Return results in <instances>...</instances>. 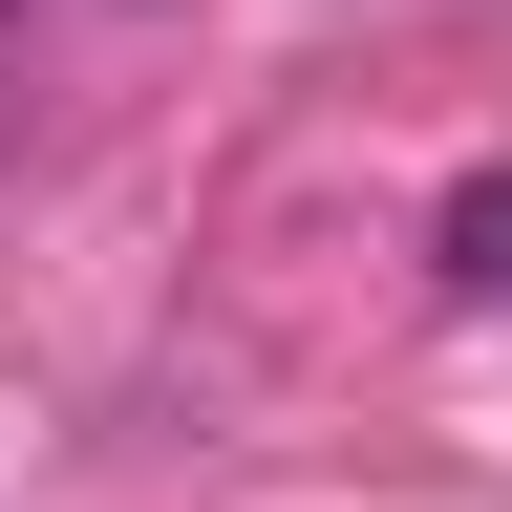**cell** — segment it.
<instances>
[{"label": "cell", "instance_id": "obj_1", "mask_svg": "<svg viewBox=\"0 0 512 512\" xmlns=\"http://www.w3.org/2000/svg\"><path fill=\"white\" fill-rule=\"evenodd\" d=\"M448 299H512V171L448 192Z\"/></svg>", "mask_w": 512, "mask_h": 512}]
</instances>
